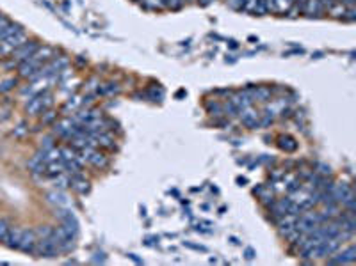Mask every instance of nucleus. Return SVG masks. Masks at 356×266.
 Masks as SVG:
<instances>
[{
  "instance_id": "obj_13",
  "label": "nucleus",
  "mask_w": 356,
  "mask_h": 266,
  "mask_svg": "<svg viewBox=\"0 0 356 266\" xmlns=\"http://www.w3.org/2000/svg\"><path fill=\"white\" fill-rule=\"evenodd\" d=\"M301 11L307 14V16H321V12L324 11L321 0H307L305 5L301 7Z\"/></svg>"
},
{
  "instance_id": "obj_11",
  "label": "nucleus",
  "mask_w": 356,
  "mask_h": 266,
  "mask_svg": "<svg viewBox=\"0 0 356 266\" xmlns=\"http://www.w3.org/2000/svg\"><path fill=\"white\" fill-rule=\"evenodd\" d=\"M230 101H232V103H234V105L237 107L239 112L253 105V100H251V96L248 94V91H242V93L234 94V96L230 98Z\"/></svg>"
},
{
  "instance_id": "obj_26",
  "label": "nucleus",
  "mask_w": 356,
  "mask_h": 266,
  "mask_svg": "<svg viewBox=\"0 0 356 266\" xmlns=\"http://www.w3.org/2000/svg\"><path fill=\"white\" fill-rule=\"evenodd\" d=\"M184 4V0H162V7H169V9H178Z\"/></svg>"
},
{
  "instance_id": "obj_28",
  "label": "nucleus",
  "mask_w": 356,
  "mask_h": 266,
  "mask_svg": "<svg viewBox=\"0 0 356 266\" xmlns=\"http://www.w3.org/2000/svg\"><path fill=\"white\" fill-rule=\"evenodd\" d=\"M143 4L146 5V7L157 9V7H162V0H143Z\"/></svg>"
},
{
  "instance_id": "obj_21",
  "label": "nucleus",
  "mask_w": 356,
  "mask_h": 266,
  "mask_svg": "<svg viewBox=\"0 0 356 266\" xmlns=\"http://www.w3.org/2000/svg\"><path fill=\"white\" fill-rule=\"evenodd\" d=\"M53 185L55 188H66V186H70V177L64 176V174H57V176H53Z\"/></svg>"
},
{
  "instance_id": "obj_37",
  "label": "nucleus",
  "mask_w": 356,
  "mask_h": 266,
  "mask_svg": "<svg viewBox=\"0 0 356 266\" xmlns=\"http://www.w3.org/2000/svg\"><path fill=\"white\" fill-rule=\"evenodd\" d=\"M214 0H200V4L201 5H209V4H212Z\"/></svg>"
},
{
  "instance_id": "obj_30",
  "label": "nucleus",
  "mask_w": 356,
  "mask_h": 266,
  "mask_svg": "<svg viewBox=\"0 0 356 266\" xmlns=\"http://www.w3.org/2000/svg\"><path fill=\"white\" fill-rule=\"evenodd\" d=\"M317 172L321 174V176H330V174H332V169H330V167H326V165H319V170H317Z\"/></svg>"
},
{
  "instance_id": "obj_29",
  "label": "nucleus",
  "mask_w": 356,
  "mask_h": 266,
  "mask_svg": "<svg viewBox=\"0 0 356 266\" xmlns=\"http://www.w3.org/2000/svg\"><path fill=\"white\" fill-rule=\"evenodd\" d=\"M80 103H82V101L80 100H78V98H73V101H68V103H66V105H64V110H75V109H77V107L78 105H80Z\"/></svg>"
},
{
  "instance_id": "obj_24",
  "label": "nucleus",
  "mask_w": 356,
  "mask_h": 266,
  "mask_svg": "<svg viewBox=\"0 0 356 266\" xmlns=\"http://www.w3.org/2000/svg\"><path fill=\"white\" fill-rule=\"evenodd\" d=\"M14 85H16V78H7V80H4L0 84V93H7Z\"/></svg>"
},
{
  "instance_id": "obj_7",
  "label": "nucleus",
  "mask_w": 356,
  "mask_h": 266,
  "mask_svg": "<svg viewBox=\"0 0 356 266\" xmlns=\"http://www.w3.org/2000/svg\"><path fill=\"white\" fill-rule=\"evenodd\" d=\"M355 261H356V249L353 245H349L348 249H344L340 254L328 259V265H351V263Z\"/></svg>"
},
{
  "instance_id": "obj_17",
  "label": "nucleus",
  "mask_w": 356,
  "mask_h": 266,
  "mask_svg": "<svg viewBox=\"0 0 356 266\" xmlns=\"http://www.w3.org/2000/svg\"><path fill=\"white\" fill-rule=\"evenodd\" d=\"M46 199H48V202H52V204L57 206V208H62V206L70 204V199H68V195L62 194V192H50V194L46 195Z\"/></svg>"
},
{
  "instance_id": "obj_4",
  "label": "nucleus",
  "mask_w": 356,
  "mask_h": 266,
  "mask_svg": "<svg viewBox=\"0 0 356 266\" xmlns=\"http://www.w3.org/2000/svg\"><path fill=\"white\" fill-rule=\"evenodd\" d=\"M34 252L37 256H41V258H55L59 254V249L55 245V242L52 240V236H48V238H37Z\"/></svg>"
},
{
  "instance_id": "obj_14",
  "label": "nucleus",
  "mask_w": 356,
  "mask_h": 266,
  "mask_svg": "<svg viewBox=\"0 0 356 266\" xmlns=\"http://www.w3.org/2000/svg\"><path fill=\"white\" fill-rule=\"evenodd\" d=\"M246 91H248V94H250L253 101H267L271 96L269 87H248Z\"/></svg>"
},
{
  "instance_id": "obj_34",
  "label": "nucleus",
  "mask_w": 356,
  "mask_h": 266,
  "mask_svg": "<svg viewBox=\"0 0 356 266\" xmlns=\"http://www.w3.org/2000/svg\"><path fill=\"white\" fill-rule=\"evenodd\" d=\"M53 117H55V112H46V117L43 119V121H45V123H52Z\"/></svg>"
},
{
  "instance_id": "obj_35",
  "label": "nucleus",
  "mask_w": 356,
  "mask_h": 266,
  "mask_svg": "<svg viewBox=\"0 0 356 266\" xmlns=\"http://www.w3.org/2000/svg\"><path fill=\"white\" fill-rule=\"evenodd\" d=\"M305 2H307V0H292V5H296V7H303L305 5Z\"/></svg>"
},
{
  "instance_id": "obj_31",
  "label": "nucleus",
  "mask_w": 356,
  "mask_h": 266,
  "mask_svg": "<svg viewBox=\"0 0 356 266\" xmlns=\"http://www.w3.org/2000/svg\"><path fill=\"white\" fill-rule=\"evenodd\" d=\"M337 2H339V0H321V4H323L324 9H330L333 4H337Z\"/></svg>"
},
{
  "instance_id": "obj_23",
  "label": "nucleus",
  "mask_w": 356,
  "mask_h": 266,
  "mask_svg": "<svg viewBox=\"0 0 356 266\" xmlns=\"http://www.w3.org/2000/svg\"><path fill=\"white\" fill-rule=\"evenodd\" d=\"M253 14H258V16L267 14V2H266V0H257V5H255V12H253Z\"/></svg>"
},
{
  "instance_id": "obj_8",
  "label": "nucleus",
  "mask_w": 356,
  "mask_h": 266,
  "mask_svg": "<svg viewBox=\"0 0 356 266\" xmlns=\"http://www.w3.org/2000/svg\"><path fill=\"white\" fill-rule=\"evenodd\" d=\"M41 62L37 61V59H34L32 55L29 57V59H25L23 62H20L18 64V71H20V77H23V78H30L34 75V73L37 71V69L41 68Z\"/></svg>"
},
{
  "instance_id": "obj_15",
  "label": "nucleus",
  "mask_w": 356,
  "mask_h": 266,
  "mask_svg": "<svg viewBox=\"0 0 356 266\" xmlns=\"http://www.w3.org/2000/svg\"><path fill=\"white\" fill-rule=\"evenodd\" d=\"M21 233H23V229H20V227H11L7 233V238H5V245L9 247V249H18V245H20V240H21Z\"/></svg>"
},
{
  "instance_id": "obj_10",
  "label": "nucleus",
  "mask_w": 356,
  "mask_h": 266,
  "mask_svg": "<svg viewBox=\"0 0 356 266\" xmlns=\"http://www.w3.org/2000/svg\"><path fill=\"white\" fill-rule=\"evenodd\" d=\"M267 12H276V14H285L292 9V0H266Z\"/></svg>"
},
{
  "instance_id": "obj_32",
  "label": "nucleus",
  "mask_w": 356,
  "mask_h": 266,
  "mask_svg": "<svg viewBox=\"0 0 356 266\" xmlns=\"http://www.w3.org/2000/svg\"><path fill=\"white\" fill-rule=\"evenodd\" d=\"M9 23H11V21H9L7 18H5V16H0V32H2V30H4V28L7 27Z\"/></svg>"
},
{
  "instance_id": "obj_27",
  "label": "nucleus",
  "mask_w": 356,
  "mask_h": 266,
  "mask_svg": "<svg viewBox=\"0 0 356 266\" xmlns=\"http://www.w3.org/2000/svg\"><path fill=\"white\" fill-rule=\"evenodd\" d=\"M207 109H209V112L212 114V116H221V114H223V107L217 105V103H209V105H207Z\"/></svg>"
},
{
  "instance_id": "obj_33",
  "label": "nucleus",
  "mask_w": 356,
  "mask_h": 266,
  "mask_svg": "<svg viewBox=\"0 0 356 266\" xmlns=\"http://www.w3.org/2000/svg\"><path fill=\"white\" fill-rule=\"evenodd\" d=\"M185 245L189 247V249H194V250H201V252H207V249L201 245H193V243H185Z\"/></svg>"
},
{
  "instance_id": "obj_22",
  "label": "nucleus",
  "mask_w": 356,
  "mask_h": 266,
  "mask_svg": "<svg viewBox=\"0 0 356 266\" xmlns=\"http://www.w3.org/2000/svg\"><path fill=\"white\" fill-rule=\"evenodd\" d=\"M75 156H77L75 149H71V147H61V160H62V161L73 160Z\"/></svg>"
},
{
  "instance_id": "obj_19",
  "label": "nucleus",
  "mask_w": 356,
  "mask_h": 266,
  "mask_svg": "<svg viewBox=\"0 0 356 266\" xmlns=\"http://www.w3.org/2000/svg\"><path fill=\"white\" fill-rule=\"evenodd\" d=\"M118 91H119V85L114 84V82H109V84L100 85V87L96 89V94H98V96H111V94L118 93Z\"/></svg>"
},
{
  "instance_id": "obj_2",
  "label": "nucleus",
  "mask_w": 356,
  "mask_h": 266,
  "mask_svg": "<svg viewBox=\"0 0 356 266\" xmlns=\"http://www.w3.org/2000/svg\"><path fill=\"white\" fill-rule=\"evenodd\" d=\"M37 46H39V44H37L36 41H27V43H23L21 46H18V48L11 53V64L9 66L20 64V62H23L25 59H29V57L37 50Z\"/></svg>"
},
{
  "instance_id": "obj_5",
  "label": "nucleus",
  "mask_w": 356,
  "mask_h": 266,
  "mask_svg": "<svg viewBox=\"0 0 356 266\" xmlns=\"http://www.w3.org/2000/svg\"><path fill=\"white\" fill-rule=\"evenodd\" d=\"M298 217L299 215H291L287 213L283 215V217L278 218V222H276V226H278V231L282 236H285V238H289L292 233L296 231V222H298Z\"/></svg>"
},
{
  "instance_id": "obj_1",
  "label": "nucleus",
  "mask_w": 356,
  "mask_h": 266,
  "mask_svg": "<svg viewBox=\"0 0 356 266\" xmlns=\"http://www.w3.org/2000/svg\"><path fill=\"white\" fill-rule=\"evenodd\" d=\"M29 41V37H27V34H25V30L21 28V30H18L16 34H12V36L5 37V39L0 41V55H11L14 50L18 48V46H21L23 43H27Z\"/></svg>"
},
{
  "instance_id": "obj_20",
  "label": "nucleus",
  "mask_w": 356,
  "mask_h": 266,
  "mask_svg": "<svg viewBox=\"0 0 356 266\" xmlns=\"http://www.w3.org/2000/svg\"><path fill=\"white\" fill-rule=\"evenodd\" d=\"M18 30H21V27L18 23H9L7 27L0 32V41L2 39H5V37H9V36H12V34H16Z\"/></svg>"
},
{
  "instance_id": "obj_12",
  "label": "nucleus",
  "mask_w": 356,
  "mask_h": 266,
  "mask_svg": "<svg viewBox=\"0 0 356 266\" xmlns=\"http://www.w3.org/2000/svg\"><path fill=\"white\" fill-rule=\"evenodd\" d=\"M70 186L77 190L78 194H86V192H89V181H86V179H84V176H82L80 172L71 174Z\"/></svg>"
},
{
  "instance_id": "obj_18",
  "label": "nucleus",
  "mask_w": 356,
  "mask_h": 266,
  "mask_svg": "<svg viewBox=\"0 0 356 266\" xmlns=\"http://www.w3.org/2000/svg\"><path fill=\"white\" fill-rule=\"evenodd\" d=\"M278 145L283 151H287V153H292V151H296V147H298V142H296V138L289 137V135H282V137L278 138Z\"/></svg>"
},
{
  "instance_id": "obj_9",
  "label": "nucleus",
  "mask_w": 356,
  "mask_h": 266,
  "mask_svg": "<svg viewBox=\"0 0 356 266\" xmlns=\"http://www.w3.org/2000/svg\"><path fill=\"white\" fill-rule=\"evenodd\" d=\"M241 121L246 128H250V130H255L260 126V117H258V114L255 112V110H251V107L241 110Z\"/></svg>"
},
{
  "instance_id": "obj_6",
  "label": "nucleus",
  "mask_w": 356,
  "mask_h": 266,
  "mask_svg": "<svg viewBox=\"0 0 356 266\" xmlns=\"http://www.w3.org/2000/svg\"><path fill=\"white\" fill-rule=\"evenodd\" d=\"M36 243H37L36 231L23 229V233H21L20 245H18V250H21V252H27V254H34V250H36Z\"/></svg>"
},
{
  "instance_id": "obj_36",
  "label": "nucleus",
  "mask_w": 356,
  "mask_h": 266,
  "mask_svg": "<svg viewBox=\"0 0 356 266\" xmlns=\"http://www.w3.org/2000/svg\"><path fill=\"white\" fill-rule=\"evenodd\" d=\"M246 258L248 259H253L255 258V252L251 249H246Z\"/></svg>"
},
{
  "instance_id": "obj_3",
  "label": "nucleus",
  "mask_w": 356,
  "mask_h": 266,
  "mask_svg": "<svg viewBox=\"0 0 356 266\" xmlns=\"http://www.w3.org/2000/svg\"><path fill=\"white\" fill-rule=\"evenodd\" d=\"M52 105V96L50 94H37L36 98H30L27 103V112L30 116H37V114L45 112L48 107Z\"/></svg>"
},
{
  "instance_id": "obj_16",
  "label": "nucleus",
  "mask_w": 356,
  "mask_h": 266,
  "mask_svg": "<svg viewBox=\"0 0 356 266\" xmlns=\"http://www.w3.org/2000/svg\"><path fill=\"white\" fill-rule=\"evenodd\" d=\"M94 137H96V142H98V145H102V147H107V149H114L116 142H114V137H112L111 133L100 132V133H96Z\"/></svg>"
},
{
  "instance_id": "obj_25",
  "label": "nucleus",
  "mask_w": 356,
  "mask_h": 266,
  "mask_svg": "<svg viewBox=\"0 0 356 266\" xmlns=\"http://www.w3.org/2000/svg\"><path fill=\"white\" fill-rule=\"evenodd\" d=\"M9 229H11V227L7 226V222L2 220V218H0V242H2V243H4V242H5V238H7Z\"/></svg>"
}]
</instances>
